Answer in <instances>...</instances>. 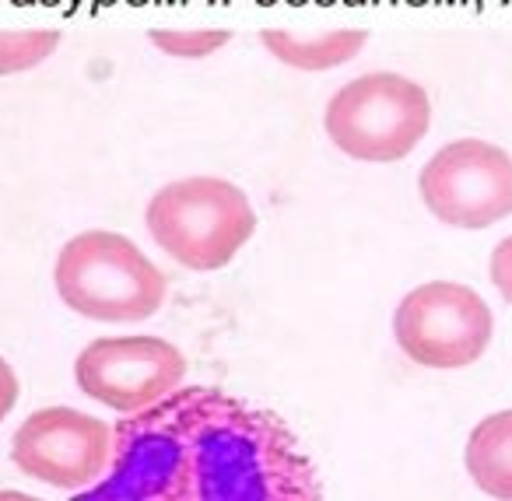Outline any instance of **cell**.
<instances>
[{"mask_svg": "<svg viewBox=\"0 0 512 501\" xmlns=\"http://www.w3.org/2000/svg\"><path fill=\"white\" fill-rule=\"evenodd\" d=\"M71 501H320V477L274 410L179 386L116 424L109 473Z\"/></svg>", "mask_w": 512, "mask_h": 501, "instance_id": "cell-1", "label": "cell"}, {"mask_svg": "<svg viewBox=\"0 0 512 501\" xmlns=\"http://www.w3.org/2000/svg\"><path fill=\"white\" fill-rule=\"evenodd\" d=\"M53 288L67 309L92 323H144L165 305L169 277L134 239L92 228L64 242Z\"/></svg>", "mask_w": 512, "mask_h": 501, "instance_id": "cell-2", "label": "cell"}, {"mask_svg": "<svg viewBox=\"0 0 512 501\" xmlns=\"http://www.w3.org/2000/svg\"><path fill=\"white\" fill-rule=\"evenodd\" d=\"M148 232L162 253L186 270H221L256 235V211L235 183L218 176H186L151 197Z\"/></svg>", "mask_w": 512, "mask_h": 501, "instance_id": "cell-3", "label": "cell"}, {"mask_svg": "<svg viewBox=\"0 0 512 501\" xmlns=\"http://www.w3.org/2000/svg\"><path fill=\"white\" fill-rule=\"evenodd\" d=\"M323 127L334 148L355 162H400L432 127V99L404 74L372 71L330 95Z\"/></svg>", "mask_w": 512, "mask_h": 501, "instance_id": "cell-4", "label": "cell"}, {"mask_svg": "<svg viewBox=\"0 0 512 501\" xmlns=\"http://www.w3.org/2000/svg\"><path fill=\"white\" fill-rule=\"evenodd\" d=\"M495 316L474 288L460 281H425L393 312L397 347L421 368H467L488 351Z\"/></svg>", "mask_w": 512, "mask_h": 501, "instance_id": "cell-5", "label": "cell"}, {"mask_svg": "<svg viewBox=\"0 0 512 501\" xmlns=\"http://www.w3.org/2000/svg\"><path fill=\"white\" fill-rule=\"evenodd\" d=\"M418 193L442 225L491 228L512 214V155L481 137H460L428 158Z\"/></svg>", "mask_w": 512, "mask_h": 501, "instance_id": "cell-6", "label": "cell"}, {"mask_svg": "<svg viewBox=\"0 0 512 501\" xmlns=\"http://www.w3.org/2000/svg\"><path fill=\"white\" fill-rule=\"evenodd\" d=\"M11 463L60 491H88L113 463V424L74 407H43L11 435Z\"/></svg>", "mask_w": 512, "mask_h": 501, "instance_id": "cell-7", "label": "cell"}, {"mask_svg": "<svg viewBox=\"0 0 512 501\" xmlns=\"http://www.w3.org/2000/svg\"><path fill=\"white\" fill-rule=\"evenodd\" d=\"M74 379L88 400L130 417L183 386L186 358L162 337H99L78 354Z\"/></svg>", "mask_w": 512, "mask_h": 501, "instance_id": "cell-8", "label": "cell"}, {"mask_svg": "<svg viewBox=\"0 0 512 501\" xmlns=\"http://www.w3.org/2000/svg\"><path fill=\"white\" fill-rule=\"evenodd\" d=\"M463 463L477 491L512 501V410H495L470 428Z\"/></svg>", "mask_w": 512, "mask_h": 501, "instance_id": "cell-9", "label": "cell"}, {"mask_svg": "<svg viewBox=\"0 0 512 501\" xmlns=\"http://www.w3.org/2000/svg\"><path fill=\"white\" fill-rule=\"evenodd\" d=\"M264 50L271 53L278 64L295 67V71H334L344 67L365 50L369 32L365 29H330L316 39H299L288 29H267L260 36Z\"/></svg>", "mask_w": 512, "mask_h": 501, "instance_id": "cell-10", "label": "cell"}, {"mask_svg": "<svg viewBox=\"0 0 512 501\" xmlns=\"http://www.w3.org/2000/svg\"><path fill=\"white\" fill-rule=\"evenodd\" d=\"M60 32L53 29H18L0 32V74H25L46 64L57 53Z\"/></svg>", "mask_w": 512, "mask_h": 501, "instance_id": "cell-11", "label": "cell"}, {"mask_svg": "<svg viewBox=\"0 0 512 501\" xmlns=\"http://www.w3.org/2000/svg\"><path fill=\"white\" fill-rule=\"evenodd\" d=\"M151 46L165 57L176 60H204L218 53L221 46L232 43V32L225 29H155L151 32Z\"/></svg>", "mask_w": 512, "mask_h": 501, "instance_id": "cell-12", "label": "cell"}, {"mask_svg": "<svg viewBox=\"0 0 512 501\" xmlns=\"http://www.w3.org/2000/svg\"><path fill=\"white\" fill-rule=\"evenodd\" d=\"M488 274H491V284L498 288V295H502L505 302L512 305V235L491 249Z\"/></svg>", "mask_w": 512, "mask_h": 501, "instance_id": "cell-13", "label": "cell"}, {"mask_svg": "<svg viewBox=\"0 0 512 501\" xmlns=\"http://www.w3.org/2000/svg\"><path fill=\"white\" fill-rule=\"evenodd\" d=\"M18 393H22V386H18L15 368H11V361L0 358V424H4V417L15 410Z\"/></svg>", "mask_w": 512, "mask_h": 501, "instance_id": "cell-14", "label": "cell"}, {"mask_svg": "<svg viewBox=\"0 0 512 501\" xmlns=\"http://www.w3.org/2000/svg\"><path fill=\"white\" fill-rule=\"evenodd\" d=\"M0 501H43V498H32L25 491H0Z\"/></svg>", "mask_w": 512, "mask_h": 501, "instance_id": "cell-15", "label": "cell"}]
</instances>
